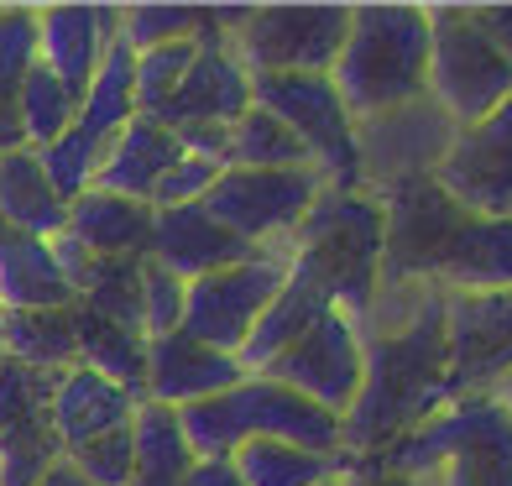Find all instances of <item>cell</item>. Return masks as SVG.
<instances>
[{
  "label": "cell",
  "instance_id": "10",
  "mask_svg": "<svg viewBox=\"0 0 512 486\" xmlns=\"http://www.w3.org/2000/svg\"><path fill=\"white\" fill-rule=\"evenodd\" d=\"M288 277H293V251H262V257H251L241 267L194 277V283H183L178 330L199 345H215L225 356H241L262 314L288 288Z\"/></svg>",
  "mask_w": 512,
  "mask_h": 486
},
{
  "label": "cell",
  "instance_id": "5",
  "mask_svg": "<svg viewBox=\"0 0 512 486\" xmlns=\"http://www.w3.org/2000/svg\"><path fill=\"white\" fill-rule=\"evenodd\" d=\"M251 110V74L241 58L230 53V32L220 21V6H204V27H199V53L189 63V74L178 79V89L157 105L147 121L168 126L183 152H199L225 168V131Z\"/></svg>",
  "mask_w": 512,
  "mask_h": 486
},
{
  "label": "cell",
  "instance_id": "25",
  "mask_svg": "<svg viewBox=\"0 0 512 486\" xmlns=\"http://www.w3.org/2000/svg\"><path fill=\"white\" fill-rule=\"evenodd\" d=\"M0 345H6V361L32 366V372H68L79 366V324L74 309H0Z\"/></svg>",
  "mask_w": 512,
  "mask_h": 486
},
{
  "label": "cell",
  "instance_id": "9",
  "mask_svg": "<svg viewBox=\"0 0 512 486\" xmlns=\"http://www.w3.org/2000/svg\"><path fill=\"white\" fill-rule=\"evenodd\" d=\"M324 189L330 183L319 168H272V173L225 168L215 189L204 194V210L256 251H293L298 230H304Z\"/></svg>",
  "mask_w": 512,
  "mask_h": 486
},
{
  "label": "cell",
  "instance_id": "14",
  "mask_svg": "<svg viewBox=\"0 0 512 486\" xmlns=\"http://www.w3.org/2000/svg\"><path fill=\"white\" fill-rule=\"evenodd\" d=\"M450 142H455V126L429 95L392 110V115H377V121H361L356 126L361 189L377 194L387 183H403V178H434Z\"/></svg>",
  "mask_w": 512,
  "mask_h": 486
},
{
  "label": "cell",
  "instance_id": "33",
  "mask_svg": "<svg viewBox=\"0 0 512 486\" xmlns=\"http://www.w3.org/2000/svg\"><path fill=\"white\" fill-rule=\"evenodd\" d=\"M178 319H183V283L173 272L142 262V330H147V340L173 335Z\"/></svg>",
  "mask_w": 512,
  "mask_h": 486
},
{
  "label": "cell",
  "instance_id": "13",
  "mask_svg": "<svg viewBox=\"0 0 512 486\" xmlns=\"http://www.w3.org/2000/svg\"><path fill=\"white\" fill-rule=\"evenodd\" d=\"M434 183L465 215L512 220V100H502L486 121L455 131L434 168Z\"/></svg>",
  "mask_w": 512,
  "mask_h": 486
},
{
  "label": "cell",
  "instance_id": "26",
  "mask_svg": "<svg viewBox=\"0 0 512 486\" xmlns=\"http://www.w3.org/2000/svg\"><path fill=\"white\" fill-rule=\"evenodd\" d=\"M37 63V11L32 6H0V157L21 147V84Z\"/></svg>",
  "mask_w": 512,
  "mask_h": 486
},
{
  "label": "cell",
  "instance_id": "12",
  "mask_svg": "<svg viewBox=\"0 0 512 486\" xmlns=\"http://www.w3.org/2000/svg\"><path fill=\"white\" fill-rule=\"evenodd\" d=\"M445 351H450V403L497 392L512 377V288L497 293H445Z\"/></svg>",
  "mask_w": 512,
  "mask_h": 486
},
{
  "label": "cell",
  "instance_id": "39",
  "mask_svg": "<svg viewBox=\"0 0 512 486\" xmlns=\"http://www.w3.org/2000/svg\"><path fill=\"white\" fill-rule=\"evenodd\" d=\"M492 398H497V403H502V408H507V413H512V377H507V382H502V387H497V392H492Z\"/></svg>",
  "mask_w": 512,
  "mask_h": 486
},
{
  "label": "cell",
  "instance_id": "16",
  "mask_svg": "<svg viewBox=\"0 0 512 486\" xmlns=\"http://www.w3.org/2000/svg\"><path fill=\"white\" fill-rule=\"evenodd\" d=\"M246 366L241 356H225L215 345H199L183 330L147 340V382H142V403L157 408H194L204 398H220V392L241 387Z\"/></svg>",
  "mask_w": 512,
  "mask_h": 486
},
{
  "label": "cell",
  "instance_id": "1",
  "mask_svg": "<svg viewBox=\"0 0 512 486\" xmlns=\"http://www.w3.org/2000/svg\"><path fill=\"white\" fill-rule=\"evenodd\" d=\"M366 372L356 408L340 424V455L366 460L392 439L413 434L450 403V351H445V293L418 288H377L361 319Z\"/></svg>",
  "mask_w": 512,
  "mask_h": 486
},
{
  "label": "cell",
  "instance_id": "36",
  "mask_svg": "<svg viewBox=\"0 0 512 486\" xmlns=\"http://www.w3.org/2000/svg\"><path fill=\"white\" fill-rule=\"evenodd\" d=\"M178 486H246V481L236 476V466H230V460H194L189 476H183Z\"/></svg>",
  "mask_w": 512,
  "mask_h": 486
},
{
  "label": "cell",
  "instance_id": "21",
  "mask_svg": "<svg viewBox=\"0 0 512 486\" xmlns=\"http://www.w3.org/2000/svg\"><path fill=\"white\" fill-rule=\"evenodd\" d=\"M183 157V142L168 131L147 121V115H136V121L115 136L100 157V173H95V189L105 194H121V199H136V204H152L157 183L178 168Z\"/></svg>",
  "mask_w": 512,
  "mask_h": 486
},
{
  "label": "cell",
  "instance_id": "20",
  "mask_svg": "<svg viewBox=\"0 0 512 486\" xmlns=\"http://www.w3.org/2000/svg\"><path fill=\"white\" fill-rule=\"evenodd\" d=\"M152 215H157L152 204H136V199L105 194V189H84L68 204L63 241H74L95 262H147Z\"/></svg>",
  "mask_w": 512,
  "mask_h": 486
},
{
  "label": "cell",
  "instance_id": "22",
  "mask_svg": "<svg viewBox=\"0 0 512 486\" xmlns=\"http://www.w3.org/2000/svg\"><path fill=\"white\" fill-rule=\"evenodd\" d=\"M0 309H74V283H68L53 241L0 225Z\"/></svg>",
  "mask_w": 512,
  "mask_h": 486
},
{
  "label": "cell",
  "instance_id": "35",
  "mask_svg": "<svg viewBox=\"0 0 512 486\" xmlns=\"http://www.w3.org/2000/svg\"><path fill=\"white\" fill-rule=\"evenodd\" d=\"M471 16L481 21V32L497 42V53L512 63V6H471Z\"/></svg>",
  "mask_w": 512,
  "mask_h": 486
},
{
  "label": "cell",
  "instance_id": "38",
  "mask_svg": "<svg viewBox=\"0 0 512 486\" xmlns=\"http://www.w3.org/2000/svg\"><path fill=\"white\" fill-rule=\"evenodd\" d=\"M37 486H89L84 476H74V466H68V460H58V466L48 471V476H42Z\"/></svg>",
  "mask_w": 512,
  "mask_h": 486
},
{
  "label": "cell",
  "instance_id": "37",
  "mask_svg": "<svg viewBox=\"0 0 512 486\" xmlns=\"http://www.w3.org/2000/svg\"><path fill=\"white\" fill-rule=\"evenodd\" d=\"M340 486H424V481L398 471H371V466H340Z\"/></svg>",
  "mask_w": 512,
  "mask_h": 486
},
{
  "label": "cell",
  "instance_id": "19",
  "mask_svg": "<svg viewBox=\"0 0 512 486\" xmlns=\"http://www.w3.org/2000/svg\"><path fill=\"white\" fill-rule=\"evenodd\" d=\"M136 403L121 382L100 377L95 366H68V372L53 377V434L63 455L89 445L100 434H115V429H131L136 419Z\"/></svg>",
  "mask_w": 512,
  "mask_h": 486
},
{
  "label": "cell",
  "instance_id": "31",
  "mask_svg": "<svg viewBox=\"0 0 512 486\" xmlns=\"http://www.w3.org/2000/svg\"><path fill=\"white\" fill-rule=\"evenodd\" d=\"M204 27V6H121V42L131 53H152L168 42H189Z\"/></svg>",
  "mask_w": 512,
  "mask_h": 486
},
{
  "label": "cell",
  "instance_id": "17",
  "mask_svg": "<svg viewBox=\"0 0 512 486\" xmlns=\"http://www.w3.org/2000/svg\"><path fill=\"white\" fill-rule=\"evenodd\" d=\"M251 257H262L256 246H246L241 236L204 210V204H178V210H157L152 215V241H147V262L173 272L178 283H194L220 267H241Z\"/></svg>",
  "mask_w": 512,
  "mask_h": 486
},
{
  "label": "cell",
  "instance_id": "34",
  "mask_svg": "<svg viewBox=\"0 0 512 486\" xmlns=\"http://www.w3.org/2000/svg\"><path fill=\"white\" fill-rule=\"evenodd\" d=\"M225 168L220 162H209L199 152H183L178 157V168L157 183V194H152V210H178V204H204V194L215 189V178Z\"/></svg>",
  "mask_w": 512,
  "mask_h": 486
},
{
  "label": "cell",
  "instance_id": "41",
  "mask_svg": "<svg viewBox=\"0 0 512 486\" xmlns=\"http://www.w3.org/2000/svg\"><path fill=\"white\" fill-rule=\"evenodd\" d=\"M0 366H6V345H0Z\"/></svg>",
  "mask_w": 512,
  "mask_h": 486
},
{
  "label": "cell",
  "instance_id": "2",
  "mask_svg": "<svg viewBox=\"0 0 512 486\" xmlns=\"http://www.w3.org/2000/svg\"><path fill=\"white\" fill-rule=\"evenodd\" d=\"M340 466H371L418 476L424 486H512V413L481 392V398H455L413 434L392 439L387 450Z\"/></svg>",
  "mask_w": 512,
  "mask_h": 486
},
{
  "label": "cell",
  "instance_id": "6",
  "mask_svg": "<svg viewBox=\"0 0 512 486\" xmlns=\"http://www.w3.org/2000/svg\"><path fill=\"white\" fill-rule=\"evenodd\" d=\"M220 21L251 79L330 74L351 32V6H220Z\"/></svg>",
  "mask_w": 512,
  "mask_h": 486
},
{
  "label": "cell",
  "instance_id": "4",
  "mask_svg": "<svg viewBox=\"0 0 512 486\" xmlns=\"http://www.w3.org/2000/svg\"><path fill=\"white\" fill-rule=\"evenodd\" d=\"M382 230H387L382 204L366 189L361 194L324 189L293 241V272L319 283L335 309L366 319L371 298H377V277H382Z\"/></svg>",
  "mask_w": 512,
  "mask_h": 486
},
{
  "label": "cell",
  "instance_id": "8",
  "mask_svg": "<svg viewBox=\"0 0 512 486\" xmlns=\"http://www.w3.org/2000/svg\"><path fill=\"white\" fill-rule=\"evenodd\" d=\"M251 105L277 115L309 162L324 173V183L340 194H361V147H356V121L345 110L340 89L330 74H256L251 79Z\"/></svg>",
  "mask_w": 512,
  "mask_h": 486
},
{
  "label": "cell",
  "instance_id": "27",
  "mask_svg": "<svg viewBox=\"0 0 512 486\" xmlns=\"http://www.w3.org/2000/svg\"><path fill=\"white\" fill-rule=\"evenodd\" d=\"M131 434H136V471H131V486H178L194 466V450L178 429V413L173 408H157V403H142L131 419Z\"/></svg>",
  "mask_w": 512,
  "mask_h": 486
},
{
  "label": "cell",
  "instance_id": "40",
  "mask_svg": "<svg viewBox=\"0 0 512 486\" xmlns=\"http://www.w3.org/2000/svg\"><path fill=\"white\" fill-rule=\"evenodd\" d=\"M319 486H340V476H335V481H319Z\"/></svg>",
  "mask_w": 512,
  "mask_h": 486
},
{
  "label": "cell",
  "instance_id": "3",
  "mask_svg": "<svg viewBox=\"0 0 512 486\" xmlns=\"http://www.w3.org/2000/svg\"><path fill=\"white\" fill-rule=\"evenodd\" d=\"M351 121H377L429 95V6H351V32L330 68Z\"/></svg>",
  "mask_w": 512,
  "mask_h": 486
},
{
  "label": "cell",
  "instance_id": "29",
  "mask_svg": "<svg viewBox=\"0 0 512 486\" xmlns=\"http://www.w3.org/2000/svg\"><path fill=\"white\" fill-rule=\"evenodd\" d=\"M225 168H251V173H272V168H314L304 142L267 115L262 105H251L236 126L225 131Z\"/></svg>",
  "mask_w": 512,
  "mask_h": 486
},
{
  "label": "cell",
  "instance_id": "30",
  "mask_svg": "<svg viewBox=\"0 0 512 486\" xmlns=\"http://www.w3.org/2000/svg\"><path fill=\"white\" fill-rule=\"evenodd\" d=\"M79 95L68 89L63 79H53L42 63H32L27 84H21V105H16V121H21V147L27 152H48L53 142H63L79 121Z\"/></svg>",
  "mask_w": 512,
  "mask_h": 486
},
{
  "label": "cell",
  "instance_id": "24",
  "mask_svg": "<svg viewBox=\"0 0 512 486\" xmlns=\"http://www.w3.org/2000/svg\"><path fill=\"white\" fill-rule=\"evenodd\" d=\"M131 121H136V53L115 37L105 48V58H100V68H95V79H89V89H84L74 131L89 136V142L105 152Z\"/></svg>",
  "mask_w": 512,
  "mask_h": 486
},
{
  "label": "cell",
  "instance_id": "32",
  "mask_svg": "<svg viewBox=\"0 0 512 486\" xmlns=\"http://www.w3.org/2000/svg\"><path fill=\"white\" fill-rule=\"evenodd\" d=\"M74 476H84L89 486H131V471H136V434L131 429H115V434H100L89 445L68 450L63 455Z\"/></svg>",
  "mask_w": 512,
  "mask_h": 486
},
{
  "label": "cell",
  "instance_id": "28",
  "mask_svg": "<svg viewBox=\"0 0 512 486\" xmlns=\"http://www.w3.org/2000/svg\"><path fill=\"white\" fill-rule=\"evenodd\" d=\"M230 466H236V476L246 486H319V481L340 476L335 455H314V450L283 445V439H246L230 455Z\"/></svg>",
  "mask_w": 512,
  "mask_h": 486
},
{
  "label": "cell",
  "instance_id": "11",
  "mask_svg": "<svg viewBox=\"0 0 512 486\" xmlns=\"http://www.w3.org/2000/svg\"><path fill=\"white\" fill-rule=\"evenodd\" d=\"M361 372H366V340H361V319H351L345 309H324L304 335L277 361H267L256 377L283 382L298 398L319 403L324 413H335L345 424V413L356 408L361 392Z\"/></svg>",
  "mask_w": 512,
  "mask_h": 486
},
{
  "label": "cell",
  "instance_id": "23",
  "mask_svg": "<svg viewBox=\"0 0 512 486\" xmlns=\"http://www.w3.org/2000/svg\"><path fill=\"white\" fill-rule=\"evenodd\" d=\"M0 225L21 230V236H37V241H58L68 230V204L53 189L42 157L27 147L0 157Z\"/></svg>",
  "mask_w": 512,
  "mask_h": 486
},
{
  "label": "cell",
  "instance_id": "18",
  "mask_svg": "<svg viewBox=\"0 0 512 486\" xmlns=\"http://www.w3.org/2000/svg\"><path fill=\"white\" fill-rule=\"evenodd\" d=\"M121 37V6H42L37 11V63L84 100L105 48Z\"/></svg>",
  "mask_w": 512,
  "mask_h": 486
},
{
  "label": "cell",
  "instance_id": "15",
  "mask_svg": "<svg viewBox=\"0 0 512 486\" xmlns=\"http://www.w3.org/2000/svg\"><path fill=\"white\" fill-rule=\"evenodd\" d=\"M63 460L53 434V372L0 366V486H37Z\"/></svg>",
  "mask_w": 512,
  "mask_h": 486
},
{
  "label": "cell",
  "instance_id": "7",
  "mask_svg": "<svg viewBox=\"0 0 512 486\" xmlns=\"http://www.w3.org/2000/svg\"><path fill=\"white\" fill-rule=\"evenodd\" d=\"M429 100L455 131L512 100V63L481 32L471 6H429Z\"/></svg>",
  "mask_w": 512,
  "mask_h": 486
}]
</instances>
